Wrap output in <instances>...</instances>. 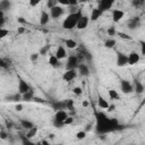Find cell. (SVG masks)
Wrapping results in <instances>:
<instances>
[{"mask_svg":"<svg viewBox=\"0 0 145 145\" xmlns=\"http://www.w3.org/2000/svg\"><path fill=\"white\" fill-rule=\"evenodd\" d=\"M5 100L7 101V102H20V101H23V95L18 92V93H16V94H10V95H7L6 97H5Z\"/></svg>","mask_w":145,"mask_h":145,"instance_id":"2e32d148","label":"cell"},{"mask_svg":"<svg viewBox=\"0 0 145 145\" xmlns=\"http://www.w3.org/2000/svg\"><path fill=\"white\" fill-rule=\"evenodd\" d=\"M77 69H66V71L62 75V79L65 82H71L77 77Z\"/></svg>","mask_w":145,"mask_h":145,"instance_id":"9c48e42d","label":"cell"},{"mask_svg":"<svg viewBox=\"0 0 145 145\" xmlns=\"http://www.w3.org/2000/svg\"><path fill=\"white\" fill-rule=\"evenodd\" d=\"M89 0H79V2H82V3H84V2H88Z\"/></svg>","mask_w":145,"mask_h":145,"instance_id":"6f0895ef","label":"cell"},{"mask_svg":"<svg viewBox=\"0 0 145 145\" xmlns=\"http://www.w3.org/2000/svg\"><path fill=\"white\" fill-rule=\"evenodd\" d=\"M7 137H8V134H7L5 130H1V131H0V138H1V139H6Z\"/></svg>","mask_w":145,"mask_h":145,"instance_id":"7dc6e473","label":"cell"},{"mask_svg":"<svg viewBox=\"0 0 145 145\" xmlns=\"http://www.w3.org/2000/svg\"><path fill=\"white\" fill-rule=\"evenodd\" d=\"M6 126H7V128H9V129H10V128H12V127H14V123H12L10 120H6Z\"/></svg>","mask_w":145,"mask_h":145,"instance_id":"681fc988","label":"cell"},{"mask_svg":"<svg viewBox=\"0 0 145 145\" xmlns=\"http://www.w3.org/2000/svg\"><path fill=\"white\" fill-rule=\"evenodd\" d=\"M23 95V101H25V102H28V101H33V99H34V92H33V89H29L28 92H26V93H24V94H22Z\"/></svg>","mask_w":145,"mask_h":145,"instance_id":"484cf974","label":"cell"},{"mask_svg":"<svg viewBox=\"0 0 145 145\" xmlns=\"http://www.w3.org/2000/svg\"><path fill=\"white\" fill-rule=\"evenodd\" d=\"M51 19V16H50V12L45 11V10H42L41 11V15H40V24L42 26H45Z\"/></svg>","mask_w":145,"mask_h":145,"instance_id":"9a60e30c","label":"cell"},{"mask_svg":"<svg viewBox=\"0 0 145 145\" xmlns=\"http://www.w3.org/2000/svg\"><path fill=\"white\" fill-rule=\"evenodd\" d=\"M17 22H18L19 24H23V25L27 24V20H26L24 17H18V18H17Z\"/></svg>","mask_w":145,"mask_h":145,"instance_id":"bcb514c9","label":"cell"},{"mask_svg":"<svg viewBox=\"0 0 145 145\" xmlns=\"http://www.w3.org/2000/svg\"><path fill=\"white\" fill-rule=\"evenodd\" d=\"M77 70H78V72H79V75L83 76V77L89 76V68H88V66L85 65V63H79Z\"/></svg>","mask_w":145,"mask_h":145,"instance_id":"e0dca14e","label":"cell"},{"mask_svg":"<svg viewBox=\"0 0 145 145\" xmlns=\"http://www.w3.org/2000/svg\"><path fill=\"white\" fill-rule=\"evenodd\" d=\"M79 66V59L77 56H70L66 62V69H77Z\"/></svg>","mask_w":145,"mask_h":145,"instance_id":"5b68a950","label":"cell"},{"mask_svg":"<svg viewBox=\"0 0 145 145\" xmlns=\"http://www.w3.org/2000/svg\"><path fill=\"white\" fill-rule=\"evenodd\" d=\"M108 94H109V99H110V100H119V99H120V95H119L118 92H117L116 89H113V88L109 89V91H108Z\"/></svg>","mask_w":145,"mask_h":145,"instance_id":"83f0119b","label":"cell"},{"mask_svg":"<svg viewBox=\"0 0 145 145\" xmlns=\"http://www.w3.org/2000/svg\"><path fill=\"white\" fill-rule=\"evenodd\" d=\"M83 105H84V106H87V105H88V102H87V101H84V102H83Z\"/></svg>","mask_w":145,"mask_h":145,"instance_id":"9f6ffc18","label":"cell"},{"mask_svg":"<svg viewBox=\"0 0 145 145\" xmlns=\"http://www.w3.org/2000/svg\"><path fill=\"white\" fill-rule=\"evenodd\" d=\"M140 26V18L139 17H131L127 20V28L130 31H135Z\"/></svg>","mask_w":145,"mask_h":145,"instance_id":"8992f818","label":"cell"},{"mask_svg":"<svg viewBox=\"0 0 145 145\" xmlns=\"http://www.w3.org/2000/svg\"><path fill=\"white\" fill-rule=\"evenodd\" d=\"M33 101H35V102H40V103H44V101H43L41 97H37V96H34Z\"/></svg>","mask_w":145,"mask_h":145,"instance_id":"db71d44e","label":"cell"},{"mask_svg":"<svg viewBox=\"0 0 145 145\" xmlns=\"http://www.w3.org/2000/svg\"><path fill=\"white\" fill-rule=\"evenodd\" d=\"M72 121H74V118L68 116V117H67V119L65 120V126H66V125H70V123H72Z\"/></svg>","mask_w":145,"mask_h":145,"instance_id":"ee69618b","label":"cell"},{"mask_svg":"<svg viewBox=\"0 0 145 145\" xmlns=\"http://www.w3.org/2000/svg\"><path fill=\"white\" fill-rule=\"evenodd\" d=\"M31 88V86L27 84V82H25L23 78H19V82H18V92L20 94H24L26 92H28Z\"/></svg>","mask_w":145,"mask_h":145,"instance_id":"4fadbf2b","label":"cell"},{"mask_svg":"<svg viewBox=\"0 0 145 145\" xmlns=\"http://www.w3.org/2000/svg\"><path fill=\"white\" fill-rule=\"evenodd\" d=\"M8 34H9V31H8V29H6L5 27L0 28V39H5Z\"/></svg>","mask_w":145,"mask_h":145,"instance_id":"74e56055","label":"cell"},{"mask_svg":"<svg viewBox=\"0 0 145 145\" xmlns=\"http://www.w3.org/2000/svg\"><path fill=\"white\" fill-rule=\"evenodd\" d=\"M125 16V11L121 10V9H113L112 10V20L114 23H118L120 22Z\"/></svg>","mask_w":145,"mask_h":145,"instance_id":"5bb4252c","label":"cell"},{"mask_svg":"<svg viewBox=\"0 0 145 145\" xmlns=\"http://www.w3.org/2000/svg\"><path fill=\"white\" fill-rule=\"evenodd\" d=\"M0 66H1V68H3V69H8L9 66H10V60L8 61V60L5 59V58L0 59Z\"/></svg>","mask_w":145,"mask_h":145,"instance_id":"4dcf8cb0","label":"cell"},{"mask_svg":"<svg viewBox=\"0 0 145 145\" xmlns=\"http://www.w3.org/2000/svg\"><path fill=\"white\" fill-rule=\"evenodd\" d=\"M52 109L54 111H58V110H66L67 109V103H66V100L65 101H54L52 103Z\"/></svg>","mask_w":145,"mask_h":145,"instance_id":"ac0fdd59","label":"cell"},{"mask_svg":"<svg viewBox=\"0 0 145 145\" xmlns=\"http://www.w3.org/2000/svg\"><path fill=\"white\" fill-rule=\"evenodd\" d=\"M118 35L121 37V39H125V40H131V36L125 34V33H118Z\"/></svg>","mask_w":145,"mask_h":145,"instance_id":"7bdbcfd3","label":"cell"},{"mask_svg":"<svg viewBox=\"0 0 145 145\" xmlns=\"http://www.w3.org/2000/svg\"><path fill=\"white\" fill-rule=\"evenodd\" d=\"M68 1H69V6L71 7H76L79 3V0H68Z\"/></svg>","mask_w":145,"mask_h":145,"instance_id":"f6af8a7d","label":"cell"},{"mask_svg":"<svg viewBox=\"0 0 145 145\" xmlns=\"http://www.w3.org/2000/svg\"><path fill=\"white\" fill-rule=\"evenodd\" d=\"M65 46L68 49H75L77 46V42L72 39H66L65 40Z\"/></svg>","mask_w":145,"mask_h":145,"instance_id":"4316f807","label":"cell"},{"mask_svg":"<svg viewBox=\"0 0 145 145\" xmlns=\"http://www.w3.org/2000/svg\"><path fill=\"white\" fill-rule=\"evenodd\" d=\"M58 3H59V2H58V0H46V6H48V8H49V9H51V8L56 7Z\"/></svg>","mask_w":145,"mask_h":145,"instance_id":"d590c367","label":"cell"},{"mask_svg":"<svg viewBox=\"0 0 145 145\" xmlns=\"http://www.w3.org/2000/svg\"><path fill=\"white\" fill-rule=\"evenodd\" d=\"M113 3H114V0H99V6H97V8L104 12V11H106V10H110V9L112 8Z\"/></svg>","mask_w":145,"mask_h":145,"instance_id":"30bf717a","label":"cell"},{"mask_svg":"<svg viewBox=\"0 0 145 145\" xmlns=\"http://www.w3.org/2000/svg\"><path fill=\"white\" fill-rule=\"evenodd\" d=\"M88 22H89V17L86 16V15H82V17L78 19L76 28L77 29H85L87 27V25H88Z\"/></svg>","mask_w":145,"mask_h":145,"instance_id":"7c38bea8","label":"cell"},{"mask_svg":"<svg viewBox=\"0 0 145 145\" xmlns=\"http://www.w3.org/2000/svg\"><path fill=\"white\" fill-rule=\"evenodd\" d=\"M139 60H140V54L137 53L136 51H131V52L128 54V65L134 66V65L138 63Z\"/></svg>","mask_w":145,"mask_h":145,"instance_id":"8fae6325","label":"cell"},{"mask_svg":"<svg viewBox=\"0 0 145 145\" xmlns=\"http://www.w3.org/2000/svg\"><path fill=\"white\" fill-rule=\"evenodd\" d=\"M120 89L123 94H130L134 92V85L127 79H121L120 80Z\"/></svg>","mask_w":145,"mask_h":145,"instance_id":"277c9868","label":"cell"},{"mask_svg":"<svg viewBox=\"0 0 145 145\" xmlns=\"http://www.w3.org/2000/svg\"><path fill=\"white\" fill-rule=\"evenodd\" d=\"M19 122H20V126H22L25 130H28V129H31L32 127H34V123H33L32 121L27 120V119H20Z\"/></svg>","mask_w":145,"mask_h":145,"instance_id":"d4e9b609","label":"cell"},{"mask_svg":"<svg viewBox=\"0 0 145 145\" xmlns=\"http://www.w3.org/2000/svg\"><path fill=\"white\" fill-rule=\"evenodd\" d=\"M114 109H116V105H114V104H110L106 110H108L109 112H112V111H114Z\"/></svg>","mask_w":145,"mask_h":145,"instance_id":"f5cc1de1","label":"cell"},{"mask_svg":"<svg viewBox=\"0 0 145 145\" xmlns=\"http://www.w3.org/2000/svg\"><path fill=\"white\" fill-rule=\"evenodd\" d=\"M130 3H131V6H133V7H135V8L142 7V3H140V1H139V0H131V1H130Z\"/></svg>","mask_w":145,"mask_h":145,"instance_id":"60d3db41","label":"cell"},{"mask_svg":"<svg viewBox=\"0 0 145 145\" xmlns=\"http://www.w3.org/2000/svg\"><path fill=\"white\" fill-rule=\"evenodd\" d=\"M86 133L87 131H85V130H80V131H78L77 134H76V138L77 139H85L86 138Z\"/></svg>","mask_w":145,"mask_h":145,"instance_id":"e575fe53","label":"cell"},{"mask_svg":"<svg viewBox=\"0 0 145 145\" xmlns=\"http://www.w3.org/2000/svg\"><path fill=\"white\" fill-rule=\"evenodd\" d=\"M82 17V11L80 10H77V11H72L70 12L63 20L62 23V27L65 29H72V28H76L77 26V23H78V19Z\"/></svg>","mask_w":145,"mask_h":145,"instance_id":"7a4b0ae2","label":"cell"},{"mask_svg":"<svg viewBox=\"0 0 145 145\" xmlns=\"http://www.w3.org/2000/svg\"><path fill=\"white\" fill-rule=\"evenodd\" d=\"M139 44H140V54L145 56V41L144 40L139 41Z\"/></svg>","mask_w":145,"mask_h":145,"instance_id":"ab89813d","label":"cell"},{"mask_svg":"<svg viewBox=\"0 0 145 145\" xmlns=\"http://www.w3.org/2000/svg\"><path fill=\"white\" fill-rule=\"evenodd\" d=\"M106 33L109 36H113L114 34H117V31H116V27L114 26H110L108 29H106Z\"/></svg>","mask_w":145,"mask_h":145,"instance_id":"8d00e7d4","label":"cell"},{"mask_svg":"<svg viewBox=\"0 0 145 145\" xmlns=\"http://www.w3.org/2000/svg\"><path fill=\"white\" fill-rule=\"evenodd\" d=\"M56 56L59 60H62L67 57V51H66V48L63 45H59L57 48V51H56Z\"/></svg>","mask_w":145,"mask_h":145,"instance_id":"ffe728a7","label":"cell"},{"mask_svg":"<svg viewBox=\"0 0 145 145\" xmlns=\"http://www.w3.org/2000/svg\"><path fill=\"white\" fill-rule=\"evenodd\" d=\"M24 32H25V28H24V27H18V28H17V33H18V34H23Z\"/></svg>","mask_w":145,"mask_h":145,"instance_id":"11a10c76","label":"cell"},{"mask_svg":"<svg viewBox=\"0 0 145 145\" xmlns=\"http://www.w3.org/2000/svg\"><path fill=\"white\" fill-rule=\"evenodd\" d=\"M11 8V2L10 0H1L0 1V10L2 11H8Z\"/></svg>","mask_w":145,"mask_h":145,"instance_id":"cb8c5ba5","label":"cell"},{"mask_svg":"<svg viewBox=\"0 0 145 145\" xmlns=\"http://www.w3.org/2000/svg\"><path fill=\"white\" fill-rule=\"evenodd\" d=\"M95 118H96V123H95V130L97 134L102 135V134H108L114 130L120 129L119 127H121L118 122L117 119L114 118H108V116L103 112H95Z\"/></svg>","mask_w":145,"mask_h":145,"instance_id":"6da1fadb","label":"cell"},{"mask_svg":"<svg viewBox=\"0 0 145 145\" xmlns=\"http://www.w3.org/2000/svg\"><path fill=\"white\" fill-rule=\"evenodd\" d=\"M59 5H62V6H69V1L68 0H58Z\"/></svg>","mask_w":145,"mask_h":145,"instance_id":"c3c4849f","label":"cell"},{"mask_svg":"<svg viewBox=\"0 0 145 145\" xmlns=\"http://www.w3.org/2000/svg\"><path fill=\"white\" fill-rule=\"evenodd\" d=\"M66 103H67V109H68V110L72 111V110L75 109V102H74V100L67 99V100H66Z\"/></svg>","mask_w":145,"mask_h":145,"instance_id":"1f68e13d","label":"cell"},{"mask_svg":"<svg viewBox=\"0 0 145 145\" xmlns=\"http://www.w3.org/2000/svg\"><path fill=\"white\" fill-rule=\"evenodd\" d=\"M37 130H39V129H37V127H35V126H34V127H32L31 129H28V130L26 131V134H25V135L31 139V138H33L34 136H36Z\"/></svg>","mask_w":145,"mask_h":145,"instance_id":"f546056e","label":"cell"},{"mask_svg":"<svg viewBox=\"0 0 145 145\" xmlns=\"http://www.w3.org/2000/svg\"><path fill=\"white\" fill-rule=\"evenodd\" d=\"M116 44H117V41H116L114 39H108V40L104 42V46H105L106 49H113V48L116 46Z\"/></svg>","mask_w":145,"mask_h":145,"instance_id":"f1b7e54d","label":"cell"},{"mask_svg":"<svg viewBox=\"0 0 145 145\" xmlns=\"http://www.w3.org/2000/svg\"><path fill=\"white\" fill-rule=\"evenodd\" d=\"M63 12H65V9H63L61 6H59V5H57L56 7H53V8L50 9V16H51V18H53V19L60 18V17L63 15Z\"/></svg>","mask_w":145,"mask_h":145,"instance_id":"ba28073f","label":"cell"},{"mask_svg":"<svg viewBox=\"0 0 145 145\" xmlns=\"http://www.w3.org/2000/svg\"><path fill=\"white\" fill-rule=\"evenodd\" d=\"M40 56H41V54H40L39 52H33V53L29 54V60H31L32 62H36V61L39 60Z\"/></svg>","mask_w":145,"mask_h":145,"instance_id":"d6a6232c","label":"cell"},{"mask_svg":"<svg viewBox=\"0 0 145 145\" xmlns=\"http://www.w3.org/2000/svg\"><path fill=\"white\" fill-rule=\"evenodd\" d=\"M49 63H50V66L53 67V68L60 67V60L57 58L56 54H54V56H50V58H49Z\"/></svg>","mask_w":145,"mask_h":145,"instance_id":"603a6c76","label":"cell"},{"mask_svg":"<svg viewBox=\"0 0 145 145\" xmlns=\"http://www.w3.org/2000/svg\"><path fill=\"white\" fill-rule=\"evenodd\" d=\"M15 109H16V111H22L23 110V105L20 103H17L16 106H15Z\"/></svg>","mask_w":145,"mask_h":145,"instance_id":"816d5d0a","label":"cell"},{"mask_svg":"<svg viewBox=\"0 0 145 145\" xmlns=\"http://www.w3.org/2000/svg\"><path fill=\"white\" fill-rule=\"evenodd\" d=\"M97 105L100 106V109H108L110 104H109V102L103 96L99 95V97H97Z\"/></svg>","mask_w":145,"mask_h":145,"instance_id":"7402d4cb","label":"cell"},{"mask_svg":"<svg viewBox=\"0 0 145 145\" xmlns=\"http://www.w3.org/2000/svg\"><path fill=\"white\" fill-rule=\"evenodd\" d=\"M102 15H103V11H102V10H100L99 8H93L92 11H91V17H89V19H91L92 22H96Z\"/></svg>","mask_w":145,"mask_h":145,"instance_id":"d6986e66","label":"cell"},{"mask_svg":"<svg viewBox=\"0 0 145 145\" xmlns=\"http://www.w3.org/2000/svg\"><path fill=\"white\" fill-rule=\"evenodd\" d=\"M42 0H29V6L31 7H36Z\"/></svg>","mask_w":145,"mask_h":145,"instance_id":"b9f144b4","label":"cell"},{"mask_svg":"<svg viewBox=\"0 0 145 145\" xmlns=\"http://www.w3.org/2000/svg\"><path fill=\"white\" fill-rule=\"evenodd\" d=\"M49 50H50V45H44V46H42V48L40 49L39 53H40L41 56H45V54L49 52Z\"/></svg>","mask_w":145,"mask_h":145,"instance_id":"836d02e7","label":"cell"},{"mask_svg":"<svg viewBox=\"0 0 145 145\" xmlns=\"http://www.w3.org/2000/svg\"><path fill=\"white\" fill-rule=\"evenodd\" d=\"M116 63L118 67H125L128 65V56L123 52H117Z\"/></svg>","mask_w":145,"mask_h":145,"instance_id":"52a82bcc","label":"cell"},{"mask_svg":"<svg viewBox=\"0 0 145 145\" xmlns=\"http://www.w3.org/2000/svg\"><path fill=\"white\" fill-rule=\"evenodd\" d=\"M72 93H74L75 95L79 96V95H82L83 89H82V87H74V88H72Z\"/></svg>","mask_w":145,"mask_h":145,"instance_id":"f35d334b","label":"cell"},{"mask_svg":"<svg viewBox=\"0 0 145 145\" xmlns=\"http://www.w3.org/2000/svg\"><path fill=\"white\" fill-rule=\"evenodd\" d=\"M140 1V3H142V6H144L145 5V0H139Z\"/></svg>","mask_w":145,"mask_h":145,"instance_id":"680465c9","label":"cell"},{"mask_svg":"<svg viewBox=\"0 0 145 145\" xmlns=\"http://www.w3.org/2000/svg\"><path fill=\"white\" fill-rule=\"evenodd\" d=\"M92 129H93V126H92V123H87L84 130H85V131H89V130H92Z\"/></svg>","mask_w":145,"mask_h":145,"instance_id":"f907efd6","label":"cell"},{"mask_svg":"<svg viewBox=\"0 0 145 145\" xmlns=\"http://www.w3.org/2000/svg\"><path fill=\"white\" fill-rule=\"evenodd\" d=\"M68 117V113L66 110H58L56 111L54 113V117H53V126L57 127V128H61L65 126V120L67 119Z\"/></svg>","mask_w":145,"mask_h":145,"instance_id":"3957f363","label":"cell"},{"mask_svg":"<svg viewBox=\"0 0 145 145\" xmlns=\"http://www.w3.org/2000/svg\"><path fill=\"white\" fill-rule=\"evenodd\" d=\"M134 91L137 94H142L145 92V86L143 85V83H140L139 80H134Z\"/></svg>","mask_w":145,"mask_h":145,"instance_id":"44dd1931","label":"cell"}]
</instances>
